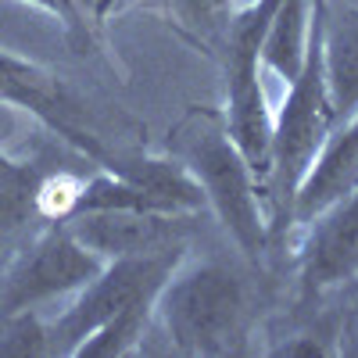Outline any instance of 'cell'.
Listing matches in <instances>:
<instances>
[{"label":"cell","instance_id":"2","mask_svg":"<svg viewBox=\"0 0 358 358\" xmlns=\"http://www.w3.org/2000/svg\"><path fill=\"white\" fill-rule=\"evenodd\" d=\"M322 18H326V0H315L305 65L297 79L283 90V104L273 111V172H268V219H273V229L280 222L290 226V204L297 183L305 179L312 158L337 126L322 72Z\"/></svg>","mask_w":358,"mask_h":358},{"label":"cell","instance_id":"16","mask_svg":"<svg viewBox=\"0 0 358 358\" xmlns=\"http://www.w3.org/2000/svg\"><path fill=\"white\" fill-rule=\"evenodd\" d=\"M4 165H11V158H8L4 151H0V169H4Z\"/></svg>","mask_w":358,"mask_h":358},{"label":"cell","instance_id":"3","mask_svg":"<svg viewBox=\"0 0 358 358\" xmlns=\"http://www.w3.org/2000/svg\"><path fill=\"white\" fill-rule=\"evenodd\" d=\"M179 162L194 172L208 208H212L222 229L229 233V241L251 262H262V255L268 251V236H273L268 201L248 158L233 143L226 122H219V118L215 122L212 118L194 122Z\"/></svg>","mask_w":358,"mask_h":358},{"label":"cell","instance_id":"8","mask_svg":"<svg viewBox=\"0 0 358 358\" xmlns=\"http://www.w3.org/2000/svg\"><path fill=\"white\" fill-rule=\"evenodd\" d=\"M358 273V187L305 226L301 283L322 294Z\"/></svg>","mask_w":358,"mask_h":358},{"label":"cell","instance_id":"10","mask_svg":"<svg viewBox=\"0 0 358 358\" xmlns=\"http://www.w3.org/2000/svg\"><path fill=\"white\" fill-rule=\"evenodd\" d=\"M322 72L337 122L358 111V8H330L322 18Z\"/></svg>","mask_w":358,"mask_h":358},{"label":"cell","instance_id":"15","mask_svg":"<svg viewBox=\"0 0 358 358\" xmlns=\"http://www.w3.org/2000/svg\"><path fill=\"white\" fill-rule=\"evenodd\" d=\"M29 4H36V8L57 15L69 29H79L83 25V4H79V0H29Z\"/></svg>","mask_w":358,"mask_h":358},{"label":"cell","instance_id":"13","mask_svg":"<svg viewBox=\"0 0 358 358\" xmlns=\"http://www.w3.org/2000/svg\"><path fill=\"white\" fill-rule=\"evenodd\" d=\"M169 8L179 18V25L190 29L201 43L222 47L229 18H233V4H229V0H169Z\"/></svg>","mask_w":358,"mask_h":358},{"label":"cell","instance_id":"4","mask_svg":"<svg viewBox=\"0 0 358 358\" xmlns=\"http://www.w3.org/2000/svg\"><path fill=\"white\" fill-rule=\"evenodd\" d=\"M187 258V248L176 244L165 251H151V255H136V258H115L104 262V268L90 280L83 290H76L72 305L50 322L47 341L54 344V351L62 355H76V348L94 337L104 322H111L118 312H126L136 301L158 297L162 283L169 280V273Z\"/></svg>","mask_w":358,"mask_h":358},{"label":"cell","instance_id":"1","mask_svg":"<svg viewBox=\"0 0 358 358\" xmlns=\"http://www.w3.org/2000/svg\"><path fill=\"white\" fill-rule=\"evenodd\" d=\"M248 294L222 262L183 258L158 290L155 322L179 355H226L244 334Z\"/></svg>","mask_w":358,"mask_h":358},{"label":"cell","instance_id":"5","mask_svg":"<svg viewBox=\"0 0 358 358\" xmlns=\"http://www.w3.org/2000/svg\"><path fill=\"white\" fill-rule=\"evenodd\" d=\"M101 268L104 258L83 248L65 222H54L0 273V322L83 290Z\"/></svg>","mask_w":358,"mask_h":358},{"label":"cell","instance_id":"12","mask_svg":"<svg viewBox=\"0 0 358 358\" xmlns=\"http://www.w3.org/2000/svg\"><path fill=\"white\" fill-rule=\"evenodd\" d=\"M40 172L29 165H4L0 169V241L8 233L22 229L29 219H40L36 208V190H40Z\"/></svg>","mask_w":358,"mask_h":358},{"label":"cell","instance_id":"9","mask_svg":"<svg viewBox=\"0 0 358 358\" xmlns=\"http://www.w3.org/2000/svg\"><path fill=\"white\" fill-rule=\"evenodd\" d=\"M355 187H358V111L337 122V129H330L319 155L312 158L290 204V226L305 229L315 215L344 201Z\"/></svg>","mask_w":358,"mask_h":358},{"label":"cell","instance_id":"11","mask_svg":"<svg viewBox=\"0 0 358 358\" xmlns=\"http://www.w3.org/2000/svg\"><path fill=\"white\" fill-rule=\"evenodd\" d=\"M312 11H315V0H283L262 36V50H258L262 72H273L276 79H283V86H290L305 65Z\"/></svg>","mask_w":358,"mask_h":358},{"label":"cell","instance_id":"17","mask_svg":"<svg viewBox=\"0 0 358 358\" xmlns=\"http://www.w3.org/2000/svg\"><path fill=\"white\" fill-rule=\"evenodd\" d=\"M0 273H4V255H0Z\"/></svg>","mask_w":358,"mask_h":358},{"label":"cell","instance_id":"7","mask_svg":"<svg viewBox=\"0 0 358 358\" xmlns=\"http://www.w3.org/2000/svg\"><path fill=\"white\" fill-rule=\"evenodd\" d=\"M69 233L97 258H136L183 244L179 226L183 215H155V212H79L65 219Z\"/></svg>","mask_w":358,"mask_h":358},{"label":"cell","instance_id":"6","mask_svg":"<svg viewBox=\"0 0 358 358\" xmlns=\"http://www.w3.org/2000/svg\"><path fill=\"white\" fill-rule=\"evenodd\" d=\"M0 104H15L33 111L43 126H50L54 133H62L69 143H76L83 155H90L94 162H101L104 169L111 165V158L104 155V147L83 129V111L76 104V97L65 90V83H57L47 69L25 62L18 54L0 50Z\"/></svg>","mask_w":358,"mask_h":358},{"label":"cell","instance_id":"14","mask_svg":"<svg viewBox=\"0 0 358 358\" xmlns=\"http://www.w3.org/2000/svg\"><path fill=\"white\" fill-rule=\"evenodd\" d=\"M276 355H290V358H315V355H334V348H326L319 337L301 334V337H290L287 344L276 348Z\"/></svg>","mask_w":358,"mask_h":358}]
</instances>
